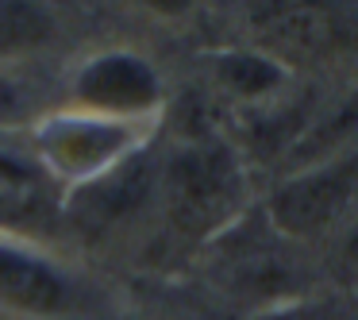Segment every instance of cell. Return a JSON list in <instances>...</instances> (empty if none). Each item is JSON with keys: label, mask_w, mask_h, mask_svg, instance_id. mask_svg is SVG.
Returning a JSON list of instances; mask_svg holds the SVG:
<instances>
[{"label": "cell", "mask_w": 358, "mask_h": 320, "mask_svg": "<svg viewBox=\"0 0 358 320\" xmlns=\"http://www.w3.org/2000/svg\"><path fill=\"white\" fill-rule=\"evenodd\" d=\"M78 305V281L43 251L0 239V309L27 320H58Z\"/></svg>", "instance_id": "5b68a950"}, {"label": "cell", "mask_w": 358, "mask_h": 320, "mask_svg": "<svg viewBox=\"0 0 358 320\" xmlns=\"http://www.w3.org/2000/svg\"><path fill=\"white\" fill-rule=\"evenodd\" d=\"M24 124H35V104L27 89L8 74V66H0V132H12Z\"/></svg>", "instance_id": "ba28073f"}, {"label": "cell", "mask_w": 358, "mask_h": 320, "mask_svg": "<svg viewBox=\"0 0 358 320\" xmlns=\"http://www.w3.org/2000/svg\"><path fill=\"white\" fill-rule=\"evenodd\" d=\"M158 212L185 243H216L247 209V170L239 151L216 132H189L158 162Z\"/></svg>", "instance_id": "6da1fadb"}, {"label": "cell", "mask_w": 358, "mask_h": 320, "mask_svg": "<svg viewBox=\"0 0 358 320\" xmlns=\"http://www.w3.org/2000/svg\"><path fill=\"white\" fill-rule=\"evenodd\" d=\"M358 204V151L301 166L266 201L270 228L285 239H312L335 228Z\"/></svg>", "instance_id": "3957f363"}, {"label": "cell", "mask_w": 358, "mask_h": 320, "mask_svg": "<svg viewBox=\"0 0 358 320\" xmlns=\"http://www.w3.org/2000/svg\"><path fill=\"white\" fill-rule=\"evenodd\" d=\"M143 139H147L143 127L131 124V120L96 116V112L85 109L39 116L31 124L35 166L70 189L116 170L135 151H143Z\"/></svg>", "instance_id": "7a4b0ae2"}, {"label": "cell", "mask_w": 358, "mask_h": 320, "mask_svg": "<svg viewBox=\"0 0 358 320\" xmlns=\"http://www.w3.org/2000/svg\"><path fill=\"white\" fill-rule=\"evenodd\" d=\"M73 109L143 124L162 109V78L143 55L101 50L73 70Z\"/></svg>", "instance_id": "277c9868"}, {"label": "cell", "mask_w": 358, "mask_h": 320, "mask_svg": "<svg viewBox=\"0 0 358 320\" xmlns=\"http://www.w3.org/2000/svg\"><path fill=\"white\" fill-rule=\"evenodd\" d=\"M55 39V16L43 0H0V66L39 55Z\"/></svg>", "instance_id": "52a82bcc"}, {"label": "cell", "mask_w": 358, "mask_h": 320, "mask_svg": "<svg viewBox=\"0 0 358 320\" xmlns=\"http://www.w3.org/2000/svg\"><path fill=\"white\" fill-rule=\"evenodd\" d=\"M127 4L147 8V12H155V16H185V12H193L196 0H127Z\"/></svg>", "instance_id": "9c48e42d"}, {"label": "cell", "mask_w": 358, "mask_h": 320, "mask_svg": "<svg viewBox=\"0 0 358 320\" xmlns=\"http://www.w3.org/2000/svg\"><path fill=\"white\" fill-rule=\"evenodd\" d=\"M212 62V81L220 93H227L231 101H239L243 109H262L285 89L289 70L281 62H273L270 55L255 47H231L208 58Z\"/></svg>", "instance_id": "8992f818"}]
</instances>
